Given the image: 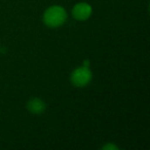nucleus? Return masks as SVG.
Returning a JSON list of instances; mask_svg holds the SVG:
<instances>
[{
    "instance_id": "1",
    "label": "nucleus",
    "mask_w": 150,
    "mask_h": 150,
    "mask_svg": "<svg viewBox=\"0 0 150 150\" xmlns=\"http://www.w3.org/2000/svg\"><path fill=\"white\" fill-rule=\"evenodd\" d=\"M68 13L62 5L54 4L48 6L42 13V23L50 29H58L66 24Z\"/></svg>"
},
{
    "instance_id": "2",
    "label": "nucleus",
    "mask_w": 150,
    "mask_h": 150,
    "mask_svg": "<svg viewBox=\"0 0 150 150\" xmlns=\"http://www.w3.org/2000/svg\"><path fill=\"white\" fill-rule=\"evenodd\" d=\"M93 80V72L90 67L78 66L71 72L70 82L73 86L78 88H82L88 86Z\"/></svg>"
},
{
    "instance_id": "3",
    "label": "nucleus",
    "mask_w": 150,
    "mask_h": 150,
    "mask_svg": "<svg viewBox=\"0 0 150 150\" xmlns=\"http://www.w3.org/2000/svg\"><path fill=\"white\" fill-rule=\"evenodd\" d=\"M93 13H94L93 6L88 2H84V1L75 3L71 8V16L75 21L78 22H86L90 20L93 16Z\"/></svg>"
},
{
    "instance_id": "4",
    "label": "nucleus",
    "mask_w": 150,
    "mask_h": 150,
    "mask_svg": "<svg viewBox=\"0 0 150 150\" xmlns=\"http://www.w3.org/2000/svg\"><path fill=\"white\" fill-rule=\"evenodd\" d=\"M26 109L31 114L40 115L46 110V103L44 102L43 99L38 98V97H33V98L29 99L27 101Z\"/></svg>"
},
{
    "instance_id": "5",
    "label": "nucleus",
    "mask_w": 150,
    "mask_h": 150,
    "mask_svg": "<svg viewBox=\"0 0 150 150\" xmlns=\"http://www.w3.org/2000/svg\"><path fill=\"white\" fill-rule=\"evenodd\" d=\"M101 148H102L103 150H118L119 149L118 146L115 145V144H113V143H106Z\"/></svg>"
},
{
    "instance_id": "6",
    "label": "nucleus",
    "mask_w": 150,
    "mask_h": 150,
    "mask_svg": "<svg viewBox=\"0 0 150 150\" xmlns=\"http://www.w3.org/2000/svg\"><path fill=\"white\" fill-rule=\"evenodd\" d=\"M82 65H83V66H86V67H91V62L88 60H84L83 62H82Z\"/></svg>"
}]
</instances>
